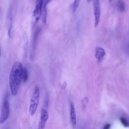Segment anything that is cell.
I'll list each match as a JSON object with an SVG mask.
<instances>
[{
  "label": "cell",
  "instance_id": "7",
  "mask_svg": "<svg viewBox=\"0 0 129 129\" xmlns=\"http://www.w3.org/2000/svg\"><path fill=\"white\" fill-rule=\"evenodd\" d=\"M70 120L73 127H76L77 125L76 114L74 106L72 102H70Z\"/></svg>",
  "mask_w": 129,
  "mask_h": 129
},
{
  "label": "cell",
  "instance_id": "11",
  "mask_svg": "<svg viewBox=\"0 0 129 129\" xmlns=\"http://www.w3.org/2000/svg\"><path fill=\"white\" fill-rule=\"evenodd\" d=\"M117 6H118V10H119L120 11H125L124 3H123L122 0H118Z\"/></svg>",
  "mask_w": 129,
  "mask_h": 129
},
{
  "label": "cell",
  "instance_id": "1",
  "mask_svg": "<svg viewBox=\"0 0 129 129\" xmlns=\"http://www.w3.org/2000/svg\"><path fill=\"white\" fill-rule=\"evenodd\" d=\"M23 69L22 64L20 62H15L11 68L9 78V85L13 96H16L18 92L22 81Z\"/></svg>",
  "mask_w": 129,
  "mask_h": 129
},
{
  "label": "cell",
  "instance_id": "2",
  "mask_svg": "<svg viewBox=\"0 0 129 129\" xmlns=\"http://www.w3.org/2000/svg\"><path fill=\"white\" fill-rule=\"evenodd\" d=\"M39 99H40V89L37 86H35L34 87V92H33L32 96L30 100V107H29V112L31 115H34L37 110Z\"/></svg>",
  "mask_w": 129,
  "mask_h": 129
},
{
  "label": "cell",
  "instance_id": "10",
  "mask_svg": "<svg viewBox=\"0 0 129 129\" xmlns=\"http://www.w3.org/2000/svg\"><path fill=\"white\" fill-rule=\"evenodd\" d=\"M28 71H27V69L26 68H23V72H22V81L25 83V82L27 81V79H28Z\"/></svg>",
  "mask_w": 129,
  "mask_h": 129
},
{
  "label": "cell",
  "instance_id": "8",
  "mask_svg": "<svg viewBox=\"0 0 129 129\" xmlns=\"http://www.w3.org/2000/svg\"><path fill=\"white\" fill-rule=\"evenodd\" d=\"M105 54V50L102 47H97L95 49V57L99 62L103 60Z\"/></svg>",
  "mask_w": 129,
  "mask_h": 129
},
{
  "label": "cell",
  "instance_id": "15",
  "mask_svg": "<svg viewBox=\"0 0 129 129\" xmlns=\"http://www.w3.org/2000/svg\"><path fill=\"white\" fill-rule=\"evenodd\" d=\"M91 1V0H88V3H89V1Z\"/></svg>",
  "mask_w": 129,
  "mask_h": 129
},
{
  "label": "cell",
  "instance_id": "14",
  "mask_svg": "<svg viewBox=\"0 0 129 129\" xmlns=\"http://www.w3.org/2000/svg\"><path fill=\"white\" fill-rule=\"evenodd\" d=\"M109 1H110V2H112V0H109Z\"/></svg>",
  "mask_w": 129,
  "mask_h": 129
},
{
  "label": "cell",
  "instance_id": "6",
  "mask_svg": "<svg viewBox=\"0 0 129 129\" xmlns=\"http://www.w3.org/2000/svg\"><path fill=\"white\" fill-rule=\"evenodd\" d=\"M93 11H94V26H95V27H97L100 23L101 15L100 0H94V5H93Z\"/></svg>",
  "mask_w": 129,
  "mask_h": 129
},
{
  "label": "cell",
  "instance_id": "5",
  "mask_svg": "<svg viewBox=\"0 0 129 129\" xmlns=\"http://www.w3.org/2000/svg\"><path fill=\"white\" fill-rule=\"evenodd\" d=\"M9 115H10V103H9L8 97V96H6L3 102L2 107H1L0 123L3 124L5 123L8 118Z\"/></svg>",
  "mask_w": 129,
  "mask_h": 129
},
{
  "label": "cell",
  "instance_id": "12",
  "mask_svg": "<svg viewBox=\"0 0 129 129\" xmlns=\"http://www.w3.org/2000/svg\"><path fill=\"white\" fill-rule=\"evenodd\" d=\"M120 122L124 127H129V122L125 118L122 117V118H121L120 119Z\"/></svg>",
  "mask_w": 129,
  "mask_h": 129
},
{
  "label": "cell",
  "instance_id": "9",
  "mask_svg": "<svg viewBox=\"0 0 129 129\" xmlns=\"http://www.w3.org/2000/svg\"><path fill=\"white\" fill-rule=\"evenodd\" d=\"M79 3H80V0H74V2L73 3V5H72V10H73V12H76L78 9V8L79 7Z\"/></svg>",
  "mask_w": 129,
  "mask_h": 129
},
{
  "label": "cell",
  "instance_id": "4",
  "mask_svg": "<svg viewBox=\"0 0 129 129\" xmlns=\"http://www.w3.org/2000/svg\"><path fill=\"white\" fill-rule=\"evenodd\" d=\"M48 98H45L44 101L43 107L41 110V115H40V120L39 123L38 129H44L45 128V125L49 118V112H48Z\"/></svg>",
  "mask_w": 129,
  "mask_h": 129
},
{
  "label": "cell",
  "instance_id": "13",
  "mask_svg": "<svg viewBox=\"0 0 129 129\" xmlns=\"http://www.w3.org/2000/svg\"><path fill=\"white\" fill-rule=\"evenodd\" d=\"M103 129H110V124L105 125L104 127V128Z\"/></svg>",
  "mask_w": 129,
  "mask_h": 129
},
{
  "label": "cell",
  "instance_id": "3",
  "mask_svg": "<svg viewBox=\"0 0 129 129\" xmlns=\"http://www.w3.org/2000/svg\"><path fill=\"white\" fill-rule=\"evenodd\" d=\"M44 5V0H37L35 7L33 11L32 15V25L35 26L39 21L40 16L42 15L43 8Z\"/></svg>",
  "mask_w": 129,
  "mask_h": 129
}]
</instances>
